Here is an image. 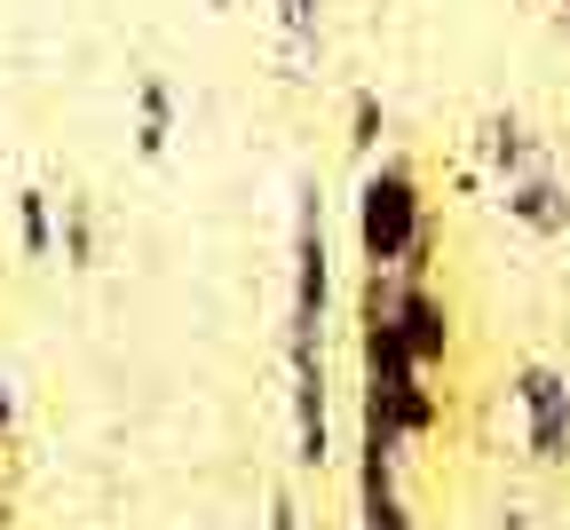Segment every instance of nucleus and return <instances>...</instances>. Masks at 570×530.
I'll use <instances>...</instances> for the list:
<instances>
[{"mask_svg": "<svg viewBox=\"0 0 570 530\" xmlns=\"http://www.w3.org/2000/svg\"><path fill=\"white\" fill-rule=\"evenodd\" d=\"M428 230V214H420V183L412 167H373L365 190H356V246H365L373 269H396Z\"/></svg>", "mask_w": 570, "mask_h": 530, "instance_id": "nucleus-1", "label": "nucleus"}, {"mask_svg": "<svg viewBox=\"0 0 570 530\" xmlns=\"http://www.w3.org/2000/svg\"><path fill=\"white\" fill-rule=\"evenodd\" d=\"M325 198L302 190V222H294V349H317L325 333Z\"/></svg>", "mask_w": 570, "mask_h": 530, "instance_id": "nucleus-2", "label": "nucleus"}, {"mask_svg": "<svg viewBox=\"0 0 570 530\" xmlns=\"http://www.w3.org/2000/svg\"><path fill=\"white\" fill-rule=\"evenodd\" d=\"M515 404H523V428H531V460L562 468L570 460V381L554 364H523L515 372Z\"/></svg>", "mask_w": 570, "mask_h": 530, "instance_id": "nucleus-3", "label": "nucleus"}, {"mask_svg": "<svg viewBox=\"0 0 570 530\" xmlns=\"http://www.w3.org/2000/svg\"><path fill=\"white\" fill-rule=\"evenodd\" d=\"M365 310H389L420 364H444V356H452V310H444L436 293H428V277H404V269H396L389 301H373V293H365Z\"/></svg>", "mask_w": 570, "mask_h": 530, "instance_id": "nucleus-4", "label": "nucleus"}, {"mask_svg": "<svg viewBox=\"0 0 570 530\" xmlns=\"http://www.w3.org/2000/svg\"><path fill=\"white\" fill-rule=\"evenodd\" d=\"M365 412H381V420H389L404 443L436 435V420H444L436 389H428V372H412V381H396V389H365Z\"/></svg>", "mask_w": 570, "mask_h": 530, "instance_id": "nucleus-5", "label": "nucleus"}, {"mask_svg": "<svg viewBox=\"0 0 570 530\" xmlns=\"http://www.w3.org/2000/svg\"><path fill=\"white\" fill-rule=\"evenodd\" d=\"M508 214L523 222V230H539V238L570 230V198H562V183H547V175H515V183H508Z\"/></svg>", "mask_w": 570, "mask_h": 530, "instance_id": "nucleus-6", "label": "nucleus"}, {"mask_svg": "<svg viewBox=\"0 0 570 530\" xmlns=\"http://www.w3.org/2000/svg\"><path fill=\"white\" fill-rule=\"evenodd\" d=\"M135 104H142V127H135V150H142V159H167V135H175V111H167V88H159V80H142V88H135Z\"/></svg>", "mask_w": 570, "mask_h": 530, "instance_id": "nucleus-7", "label": "nucleus"}, {"mask_svg": "<svg viewBox=\"0 0 570 530\" xmlns=\"http://www.w3.org/2000/svg\"><path fill=\"white\" fill-rule=\"evenodd\" d=\"M17 238H24V254H32V262H48V254H56V214H48V198H40V190H17Z\"/></svg>", "mask_w": 570, "mask_h": 530, "instance_id": "nucleus-8", "label": "nucleus"}, {"mask_svg": "<svg viewBox=\"0 0 570 530\" xmlns=\"http://www.w3.org/2000/svg\"><path fill=\"white\" fill-rule=\"evenodd\" d=\"M63 254H71V262H96V222H88V206H80V198L63 206Z\"/></svg>", "mask_w": 570, "mask_h": 530, "instance_id": "nucleus-9", "label": "nucleus"}, {"mask_svg": "<svg viewBox=\"0 0 570 530\" xmlns=\"http://www.w3.org/2000/svg\"><path fill=\"white\" fill-rule=\"evenodd\" d=\"M491 159H499V167H531V143H523L515 119H491Z\"/></svg>", "mask_w": 570, "mask_h": 530, "instance_id": "nucleus-10", "label": "nucleus"}, {"mask_svg": "<svg viewBox=\"0 0 570 530\" xmlns=\"http://www.w3.org/2000/svg\"><path fill=\"white\" fill-rule=\"evenodd\" d=\"M348 143H356V150L381 143V96H356V104H348Z\"/></svg>", "mask_w": 570, "mask_h": 530, "instance_id": "nucleus-11", "label": "nucleus"}, {"mask_svg": "<svg viewBox=\"0 0 570 530\" xmlns=\"http://www.w3.org/2000/svg\"><path fill=\"white\" fill-rule=\"evenodd\" d=\"M277 17H285V32H294L302 48L317 40V0H277Z\"/></svg>", "mask_w": 570, "mask_h": 530, "instance_id": "nucleus-12", "label": "nucleus"}, {"mask_svg": "<svg viewBox=\"0 0 570 530\" xmlns=\"http://www.w3.org/2000/svg\"><path fill=\"white\" fill-rule=\"evenodd\" d=\"M269 530H302V507H294V499H285V491L269 499Z\"/></svg>", "mask_w": 570, "mask_h": 530, "instance_id": "nucleus-13", "label": "nucleus"}, {"mask_svg": "<svg viewBox=\"0 0 570 530\" xmlns=\"http://www.w3.org/2000/svg\"><path fill=\"white\" fill-rule=\"evenodd\" d=\"M9 420H17V404H9V372H0V435H9Z\"/></svg>", "mask_w": 570, "mask_h": 530, "instance_id": "nucleus-14", "label": "nucleus"}, {"mask_svg": "<svg viewBox=\"0 0 570 530\" xmlns=\"http://www.w3.org/2000/svg\"><path fill=\"white\" fill-rule=\"evenodd\" d=\"M562 9H570V0H562Z\"/></svg>", "mask_w": 570, "mask_h": 530, "instance_id": "nucleus-15", "label": "nucleus"}]
</instances>
